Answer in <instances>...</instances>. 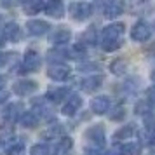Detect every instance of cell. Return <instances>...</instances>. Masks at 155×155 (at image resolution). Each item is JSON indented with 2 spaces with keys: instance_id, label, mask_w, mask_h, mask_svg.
Segmentation results:
<instances>
[{
  "instance_id": "cell-6",
  "label": "cell",
  "mask_w": 155,
  "mask_h": 155,
  "mask_svg": "<svg viewBox=\"0 0 155 155\" xmlns=\"http://www.w3.org/2000/svg\"><path fill=\"white\" fill-rule=\"evenodd\" d=\"M47 75L52 80L61 82V80H66V78L70 77V68L66 64H51V68L47 70Z\"/></svg>"
},
{
  "instance_id": "cell-9",
  "label": "cell",
  "mask_w": 155,
  "mask_h": 155,
  "mask_svg": "<svg viewBox=\"0 0 155 155\" xmlns=\"http://www.w3.org/2000/svg\"><path fill=\"white\" fill-rule=\"evenodd\" d=\"M4 119L7 120V124H14L18 119H23V105L21 103H12L5 108Z\"/></svg>"
},
{
  "instance_id": "cell-14",
  "label": "cell",
  "mask_w": 155,
  "mask_h": 155,
  "mask_svg": "<svg viewBox=\"0 0 155 155\" xmlns=\"http://www.w3.org/2000/svg\"><path fill=\"white\" fill-rule=\"evenodd\" d=\"M80 106H82V98L77 96V94H71L70 98H68V101H66L64 106H63V113L64 115H73V113L78 112Z\"/></svg>"
},
{
  "instance_id": "cell-19",
  "label": "cell",
  "mask_w": 155,
  "mask_h": 155,
  "mask_svg": "<svg viewBox=\"0 0 155 155\" xmlns=\"http://www.w3.org/2000/svg\"><path fill=\"white\" fill-rule=\"evenodd\" d=\"M136 133V129H134V124H127V126L120 127L117 133L113 134V140L115 141H122V140H129L133 134Z\"/></svg>"
},
{
  "instance_id": "cell-8",
  "label": "cell",
  "mask_w": 155,
  "mask_h": 155,
  "mask_svg": "<svg viewBox=\"0 0 155 155\" xmlns=\"http://www.w3.org/2000/svg\"><path fill=\"white\" fill-rule=\"evenodd\" d=\"M12 91L18 96H28V94L37 91V82H33V80H19V82H16L12 85Z\"/></svg>"
},
{
  "instance_id": "cell-18",
  "label": "cell",
  "mask_w": 155,
  "mask_h": 155,
  "mask_svg": "<svg viewBox=\"0 0 155 155\" xmlns=\"http://www.w3.org/2000/svg\"><path fill=\"white\" fill-rule=\"evenodd\" d=\"M31 155H58L56 148L47 143H38L35 147H31Z\"/></svg>"
},
{
  "instance_id": "cell-26",
  "label": "cell",
  "mask_w": 155,
  "mask_h": 155,
  "mask_svg": "<svg viewBox=\"0 0 155 155\" xmlns=\"http://www.w3.org/2000/svg\"><path fill=\"white\" fill-rule=\"evenodd\" d=\"M61 126L59 124H56V126H51L49 129H45L42 133V138L44 140H54V138H59L61 136Z\"/></svg>"
},
{
  "instance_id": "cell-29",
  "label": "cell",
  "mask_w": 155,
  "mask_h": 155,
  "mask_svg": "<svg viewBox=\"0 0 155 155\" xmlns=\"http://www.w3.org/2000/svg\"><path fill=\"white\" fill-rule=\"evenodd\" d=\"M21 124H23L25 127H30V129H31V127H35L37 124H38V117H37L33 112H26L25 115H23Z\"/></svg>"
},
{
  "instance_id": "cell-25",
  "label": "cell",
  "mask_w": 155,
  "mask_h": 155,
  "mask_svg": "<svg viewBox=\"0 0 155 155\" xmlns=\"http://www.w3.org/2000/svg\"><path fill=\"white\" fill-rule=\"evenodd\" d=\"M64 58H68V52H64V51H49L47 52V59H49V63H54V64H63Z\"/></svg>"
},
{
  "instance_id": "cell-13",
  "label": "cell",
  "mask_w": 155,
  "mask_h": 155,
  "mask_svg": "<svg viewBox=\"0 0 155 155\" xmlns=\"http://www.w3.org/2000/svg\"><path fill=\"white\" fill-rule=\"evenodd\" d=\"M101 84H103V77H101V75H98V77L92 75V77L84 78V80L80 82V87H82L85 92H94L96 89L101 87Z\"/></svg>"
},
{
  "instance_id": "cell-33",
  "label": "cell",
  "mask_w": 155,
  "mask_h": 155,
  "mask_svg": "<svg viewBox=\"0 0 155 155\" xmlns=\"http://www.w3.org/2000/svg\"><path fill=\"white\" fill-rule=\"evenodd\" d=\"M21 153H23V143L21 141H18L12 147L7 148V155H21Z\"/></svg>"
},
{
  "instance_id": "cell-22",
  "label": "cell",
  "mask_w": 155,
  "mask_h": 155,
  "mask_svg": "<svg viewBox=\"0 0 155 155\" xmlns=\"http://www.w3.org/2000/svg\"><path fill=\"white\" fill-rule=\"evenodd\" d=\"M14 136V126L12 124H2L0 126V143H7L9 140H12Z\"/></svg>"
},
{
  "instance_id": "cell-5",
  "label": "cell",
  "mask_w": 155,
  "mask_h": 155,
  "mask_svg": "<svg viewBox=\"0 0 155 155\" xmlns=\"http://www.w3.org/2000/svg\"><path fill=\"white\" fill-rule=\"evenodd\" d=\"M49 23L47 21H40V19H31V21L26 23V30H28L30 35L33 37H40L44 33H47L49 31Z\"/></svg>"
},
{
  "instance_id": "cell-3",
  "label": "cell",
  "mask_w": 155,
  "mask_h": 155,
  "mask_svg": "<svg viewBox=\"0 0 155 155\" xmlns=\"http://www.w3.org/2000/svg\"><path fill=\"white\" fill-rule=\"evenodd\" d=\"M70 12L75 21H85L92 14V5L87 2H77V4L70 5Z\"/></svg>"
},
{
  "instance_id": "cell-35",
  "label": "cell",
  "mask_w": 155,
  "mask_h": 155,
  "mask_svg": "<svg viewBox=\"0 0 155 155\" xmlns=\"http://www.w3.org/2000/svg\"><path fill=\"white\" fill-rule=\"evenodd\" d=\"M101 155H124L122 153V148H112V150H108V152H105V153H101Z\"/></svg>"
},
{
  "instance_id": "cell-4",
  "label": "cell",
  "mask_w": 155,
  "mask_h": 155,
  "mask_svg": "<svg viewBox=\"0 0 155 155\" xmlns=\"http://www.w3.org/2000/svg\"><path fill=\"white\" fill-rule=\"evenodd\" d=\"M150 35H152V28L145 21H138L133 26V30H131V37L136 42H147L148 38H150Z\"/></svg>"
},
{
  "instance_id": "cell-10",
  "label": "cell",
  "mask_w": 155,
  "mask_h": 155,
  "mask_svg": "<svg viewBox=\"0 0 155 155\" xmlns=\"http://www.w3.org/2000/svg\"><path fill=\"white\" fill-rule=\"evenodd\" d=\"M33 113L37 117L40 115L44 119H51L52 117V108H51V105L45 99H35L33 101Z\"/></svg>"
},
{
  "instance_id": "cell-31",
  "label": "cell",
  "mask_w": 155,
  "mask_h": 155,
  "mask_svg": "<svg viewBox=\"0 0 155 155\" xmlns=\"http://www.w3.org/2000/svg\"><path fill=\"white\" fill-rule=\"evenodd\" d=\"M126 117V108L124 106H115L110 112V120H120Z\"/></svg>"
},
{
  "instance_id": "cell-12",
  "label": "cell",
  "mask_w": 155,
  "mask_h": 155,
  "mask_svg": "<svg viewBox=\"0 0 155 155\" xmlns=\"http://www.w3.org/2000/svg\"><path fill=\"white\" fill-rule=\"evenodd\" d=\"M70 30L64 28V26H59V28H56L52 33H51V42L56 44V45H61V44H66L68 40H70Z\"/></svg>"
},
{
  "instance_id": "cell-24",
  "label": "cell",
  "mask_w": 155,
  "mask_h": 155,
  "mask_svg": "<svg viewBox=\"0 0 155 155\" xmlns=\"http://www.w3.org/2000/svg\"><path fill=\"white\" fill-rule=\"evenodd\" d=\"M71 147H73L71 138H61L59 143H58V147H56L58 155H68V152L71 150Z\"/></svg>"
},
{
  "instance_id": "cell-38",
  "label": "cell",
  "mask_w": 155,
  "mask_h": 155,
  "mask_svg": "<svg viewBox=\"0 0 155 155\" xmlns=\"http://www.w3.org/2000/svg\"><path fill=\"white\" fill-rule=\"evenodd\" d=\"M147 96H148V101H152V99L155 101V87H150V89H148Z\"/></svg>"
},
{
  "instance_id": "cell-36",
  "label": "cell",
  "mask_w": 155,
  "mask_h": 155,
  "mask_svg": "<svg viewBox=\"0 0 155 155\" xmlns=\"http://www.w3.org/2000/svg\"><path fill=\"white\" fill-rule=\"evenodd\" d=\"M92 68H98V64H94V63H89V64H80V70H82V71H89V70H92Z\"/></svg>"
},
{
  "instance_id": "cell-28",
  "label": "cell",
  "mask_w": 155,
  "mask_h": 155,
  "mask_svg": "<svg viewBox=\"0 0 155 155\" xmlns=\"http://www.w3.org/2000/svg\"><path fill=\"white\" fill-rule=\"evenodd\" d=\"M42 9L45 11V4L44 2H28V4H25V12L26 14H37Z\"/></svg>"
},
{
  "instance_id": "cell-34",
  "label": "cell",
  "mask_w": 155,
  "mask_h": 155,
  "mask_svg": "<svg viewBox=\"0 0 155 155\" xmlns=\"http://www.w3.org/2000/svg\"><path fill=\"white\" fill-rule=\"evenodd\" d=\"M70 54H71V58H75V59H80V58H84V56H85V49L82 47V45H80V44H78V45H75V47L71 49Z\"/></svg>"
},
{
  "instance_id": "cell-2",
  "label": "cell",
  "mask_w": 155,
  "mask_h": 155,
  "mask_svg": "<svg viewBox=\"0 0 155 155\" xmlns=\"http://www.w3.org/2000/svg\"><path fill=\"white\" fill-rule=\"evenodd\" d=\"M85 140H87V147L91 150H98L105 145V127L101 124L89 127L85 131Z\"/></svg>"
},
{
  "instance_id": "cell-23",
  "label": "cell",
  "mask_w": 155,
  "mask_h": 155,
  "mask_svg": "<svg viewBox=\"0 0 155 155\" xmlns=\"http://www.w3.org/2000/svg\"><path fill=\"white\" fill-rule=\"evenodd\" d=\"M110 70H112L113 75H124L127 70V61L124 58H119V59H115L112 64H110Z\"/></svg>"
},
{
  "instance_id": "cell-20",
  "label": "cell",
  "mask_w": 155,
  "mask_h": 155,
  "mask_svg": "<svg viewBox=\"0 0 155 155\" xmlns=\"http://www.w3.org/2000/svg\"><path fill=\"white\" fill-rule=\"evenodd\" d=\"M138 138H140V141L143 143V145H155V131L153 129H148V127H145L143 131H140L138 133Z\"/></svg>"
},
{
  "instance_id": "cell-27",
  "label": "cell",
  "mask_w": 155,
  "mask_h": 155,
  "mask_svg": "<svg viewBox=\"0 0 155 155\" xmlns=\"http://www.w3.org/2000/svg\"><path fill=\"white\" fill-rule=\"evenodd\" d=\"M80 40L84 44H96V40H98V31H96V28H87L82 33V37H80Z\"/></svg>"
},
{
  "instance_id": "cell-32",
  "label": "cell",
  "mask_w": 155,
  "mask_h": 155,
  "mask_svg": "<svg viewBox=\"0 0 155 155\" xmlns=\"http://www.w3.org/2000/svg\"><path fill=\"white\" fill-rule=\"evenodd\" d=\"M147 112H150V101L145 99V101H140L136 105V115H145Z\"/></svg>"
},
{
  "instance_id": "cell-11",
  "label": "cell",
  "mask_w": 155,
  "mask_h": 155,
  "mask_svg": "<svg viewBox=\"0 0 155 155\" xmlns=\"http://www.w3.org/2000/svg\"><path fill=\"white\" fill-rule=\"evenodd\" d=\"M91 110L96 115H103L110 110V99L106 98V96H98V98H94L91 101Z\"/></svg>"
},
{
  "instance_id": "cell-7",
  "label": "cell",
  "mask_w": 155,
  "mask_h": 155,
  "mask_svg": "<svg viewBox=\"0 0 155 155\" xmlns=\"http://www.w3.org/2000/svg\"><path fill=\"white\" fill-rule=\"evenodd\" d=\"M40 63H42V59H40V54L37 51L33 49L26 51V54H25V68H26V71H37L40 68Z\"/></svg>"
},
{
  "instance_id": "cell-15",
  "label": "cell",
  "mask_w": 155,
  "mask_h": 155,
  "mask_svg": "<svg viewBox=\"0 0 155 155\" xmlns=\"http://www.w3.org/2000/svg\"><path fill=\"white\" fill-rule=\"evenodd\" d=\"M124 12V2L120 0H112L105 4V16L106 18H117Z\"/></svg>"
},
{
  "instance_id": "cell-21",
  "label": "cell",
  "mask_w": 155,
  "mask_h": 155,
  "mask_svg": "<svg viewBox=\"0 0 155 155\" xmlns=\"http://www.w3.org/2000/svg\"><path fill=\"white\" fill-rule=\"evenodd\" d=\"M47 101H52V103H59L61 99L68 98V89H51L47 92Z\"/></svg>"
},
{
  "instance_id": "cell-1",
  "label": "cell",
  "mask_w": 155,
  "mask_h": 155,
  "mask_svg": "<svg viewBox=\"0 0 155 155\" xmlns=\"http://www.w3.org/2000/svg\"><path fill=\"white\" fill-rule=\"evenodd\" d=\"M124 35V25L122 23H113V25H108L103 33H101V45L106 52H112V51H117L122 45L120 42V37Z\"/></svg>"
},
{
  "instance_id": "cell-39",
  "label": "cell",
  "mask_w": 155,
  "mask_h": 155,
  "mask_svg": "<svg viewBox=\"0 0 155 155\" xmlns=\"http://www.w3.org/2000/svg\"><path fill=\"white\" fill-rule=\"evenodd\" d=\"M7 98H9V92L5 89H0V103H4Z\"/></svg>"
},
{
  "instance_id": "cell-17",
  "label": "cell",
  "mask_w": 155,
  "mask_h": 155,
  "mask_svg": "<svg viewBox=\"0 0 155 155\" xmlns=\"http://www.w3.org/2000/svg\"><path fill=\"white\" fill-rule=\"evenodd\" d=\"M4 35H5V38L11 40V42L19 40V37H21V28H19V25H18V23H7L5 28H4Z\"/></svg>"
},
{
  "instance_id": "cell-40",
  "label": "cell",
  "mask_w": 155,
  "mask_h": 155,
  "mask_svg": "<svg viewBox=\"0 0 155 155\" xmlns=\"http://www.w3.org/2000/svg\"><path fill=\"white\" fill-rule=\"evenodd\" d=\"M150 78H152V82H153V84H155V70L152 71V73H150Z\"/></svg>"
},
{
  "instance_id": "cell-37",
  "label": "cell",
  "mask_w": 155,
  "mask_h": 155,
  "mask_svg": "<svg viewBox=\"0 0 155 155\" xmlns=\"http://www.w3.org/2000/svg\"><path fill=\"white\" fill-rule=\"evenodd\" d=\"M11 54H5V52H0V66H4V64L7 63V59Z\"/></svg>"
},
{
  "instance_id": "cell-30",
  "label": "cell",
  "mask_w": 155,
  "mask_h": 155,
  "mask_svg": "<svg viewBox=\"0 0 155 155\" xmlns=\"http://www.w3.org/2000/svg\"><path fill=\"white\" fill-rule=\"evenodd\" d=\"M141 148L138 143H127V145H124L122 147V153L124 155H140Z\"/></svg>"
},
{
  "instance_id": "cell-16",
  "label": "cell",
  "mask_w": 155,
  "mask_h": 155,
  "mask_svg": "<svg viewBox=\"0 0 155 155\" xmlns=\"http://www.w3.org/2000/svg\"><path fill=\"white\" fill-rule=\"evenodd\" d=\"M45 12H47L51 18L61 19V18H63V14H64V5L61 4V2H58V0L49 2V4H45Z\"/></svg>"
}]
</instances>
